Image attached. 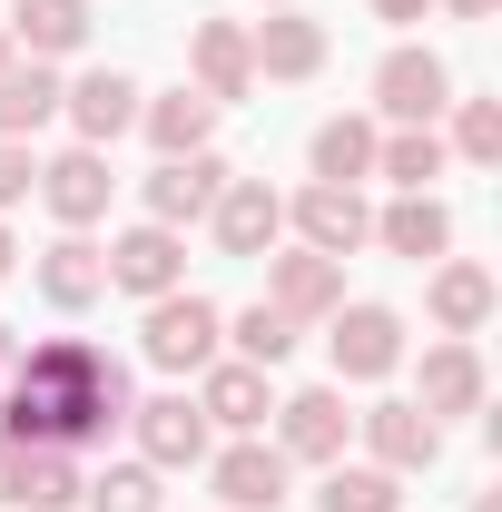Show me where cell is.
<instances>
[{
    "label": "cell",
    "mask_w": 502,
    "mask_h": 512,
    "mask_svg": "<svg viewBox=\"0 0 502 512\" xmlns=\"http://www.w3.org/2000/svg\"><path fill=\"white\" fill-rule=\"evenodd\" d=\"M128 434H138V463L148 473H197L207 463V414H197V394H148V404H128Z\"/></svg>",
    "instance_id": "7"
},
{
    "label": "cell",
    "mask_w": 502,
    "mask_h": 512,
    "mask_svg": "<svg viewBox=\"0 0 502 512\" xmlns=\"http://www.w3.org/2000/svg\"><path fill=\"white\" fill-rule=\"evenodd\" d=\"M0 345H10V325H0Z\"/></svg>",
    "instance_id": "41"
},
{
    "label": "cell",
    "mask_w": 502,
    "mask_h": 512,
    "mask_svg": "<svg viewBox=\"0 0 502 512\" xmlns=\"http://www.w3.org/2000/svg\"><path fill=\"white\" fill-rule=\"evenodd\" d=\"M266 10H286V0H266Z\"/></svg>",
    "instance_id": "42"
},
{
    "label": "cell",
    "mask_w": 502,
    "mask_h": 512,
    "mask_svg": "<svg viewBox=\"0 0 502 512\" xmlns=\"http://www.w3.org/2000/svg\"><path fill=\"white\" fill-rule=\"evenodd\" d=\"M473 512H502V493H473Z\"/></svg>",
    "instance_id": "39"
},
{
    "label": "cell",
    "mask_w": 502,
    "mask_h": 512,
    "mask_svg": "<svg viewBox=\"0 0 502 512\" xmlns=\"http://www.w3.org/2000/svg\"><path fill=\"white\" fill-rule=\"evenodd\" d=\"M207 493H217V512H286L296 503V463L266 434H227V444H207Z\"/></svg>",
    "instance_id": "3"
},
{
    "label": "cell",
    "mask_w": 502,
    "mask_h": 512,
    "mask_svg": "<svg viewBox=\"0 0 502 512\" xmlns=\"http://www.w3.org/2000/svg\"><path fill=\"white\" fill-rule=\"evenodd\" d=\"M10 60H20V50H10V20H0V69H10Z\"/></svg>",
    "instance_id": "38"
},
{
    "label": "cell",
    "mask_w": 502,
    "mask_h": 512,
    "mask_svg": "<svg viewBox=\"0 0 502 512\" xmlns=\"http://www.w3.org/2000/svg\"><path fill=\"white\" fill-rule=\"evenodd\" d=\"M60 119V69L50 60H10L0 69V138H30V128Z\"/></svg>",
    "instance_id": "28"
},
{
    "label": "cell",
    "mask_w": 502,
    "mask_h": 512,
    "mask_svg": "<svg viewBox=\"0 0 502 512\" xmlns=\"http://www.w3.org/2000/svg\"><path fill=\"white\" fill-rule=\"evenodd\" d=\"M0 375H10V345H0Z\"/></svg>",
    "instance_id": "40"
},
{
    "label": "cell",
    "mask_w": 502,
    "mask_h": 512,
    "mask_svg": "<svg viewBox=\"0 0 502 512\" xmlns=\"http://www.w3.org/2000/svg\"><path fill=\"white\" fill-rule=\"evenodd\" d=\"M227 178H237V168H227L217 148H188V158H158V168H148V217L188 237V227H207V207L227 197Z\"/></svg>",
    "instance_id": "11"
},
{
    "label": "cell",
    "mask_w": 502,
    "mask_h": 512,
    "mask_svg": "<svg viewBox=\"0 0 502 512\" xmlns=\"http://www.w3.org/2000/svg\"><path fill=\"white\" fill-rule=\"evenodd\" d=\"M355 444V414H345V384H306L276 404V453L286 463H345Z\"/></svg>",
    "instance_id": "9"
},
{
    "label": "cell",
    "mask_w": 502,
    "mask_h": 512,
    "mask_svg": "<svg viewBox=\"0 0 502 512\" xmlns=\"http://www.w3.org/2000/svg\"><path fill=\"white\" fill-rule=\"evenodd\" d=\"M256 266H266V306L296 316V325H325L335 306H345V266L315 256V247H266Z\"/></svg>",
    "instance_id": "10"
},
{
    "label": "cell",
    "mask_w": 502,
    "mask_h": 512,
    "mask_svg": "<svg viewBox=\"0 0 502 512\" xmlns=\"http://www.w3.org/2000/svg\"><path fill=\"white\" fill-rule=\"evenodd\" d=\"M40 296H50L60 316H79V306L109 296V256L89 247V227H60V237L40 247Z\"/></svg>",
    "instance_id": "21"
},
{
    "label": "cell",
    "mask_w": 502,
    "mask_h": 512,
    "mask_svg": "<svg viewBox=\"0 0 502 512\" xmlns=\"http://www.w3.org/2000/svg\"><path fill=\"white\" fill-rule=\"evenodd\" d=\"M128 365L119 355H99V345H79V335H50V345H30V355H10V375H0V434L10 444H60V453H89L109 444L128 424Z\"/></svg>",
    "instance_id": "1"
},
{
    "label": "cell",
    "mask_w": 502,
    "mask_h": 512,
    "mask_svg": "<svg viewBox=\"0 0 502 512\" xmlns=\"http://www.w3.org/2000/svg\"><path fill=\"white\" fill-rule=\"evenodd\" d=\"M10 266H20V237H10V217H0V276H10Z\"/></svg>",
    "instance_id": "37"
},
{
    "label": "cell",
    "mask_w": 502,
    "mask_h": 512,
    "mask_svg": "<svg viewBox=\"0 0 502 512\" xmlns=\"http://www.w3.org/2000/svg\"><path fill=\"white\" fill-rule=\"evenodd\" d=\"M375 109H384V128H434L443 109H453V69L434 60V50H384L375 60Z\"/></svg>",
    "instance_id": "6"
},
{
    "label": "cell",
    "mask_w": 502,
    "mask_h": 512,
    "mask_svg": "<svg viewBox=\"0 0 502 512\" xmlns=\"http://www.w3.org/2000/svg\"><path fill=\"white\" fill-rule=\"evenodd\" d=\"M138 79L128 69H79V79H60V119L79 128V148H119L128 128H138Z\"/></svg>",
    "instance_id": "14"
},
{
    "label": "cell",
    "mask_w": 502,
    "mask_h": 512,
    "mask_svg": "<svg viewBox=\"0 0 502 512\" xmlns=\"http://www.w3.org/2000/svg\"><path fill=\"white\" fill-rule=\"evenodd\" d=\"M79 493H89L79 453H60V444H20V473H10V512H69Z\"/></svg>",
    "instance_id": "25"
},
{
    "label": "cell",
    "mask_w": 502,
    "mask_h": 512,
    "mask_svg": "<svg viewBox=\"0 0 502 512\" xmlns=\"http://www.w3.org/2000/svg\"><path fill=\"white\" fill-rule=\"evenodd\" d=\"M30 188H40V158H30V138H0V217H10Z\"/></svg>",
    "instance_id": "33"
},
{
    "label": "cell",
    "mask_w": 502,
    "mask_h": 512,
    "mask_svg": "<svg viewBox=\"0 0 502 512\" xmlns=\"http://www.w3.org/2000/svg\"><path fill=\"white\" fill-rule=\"evenodd\" d=\"M79 40H89V0H10V50L60 69Z\"/></svg>",
    "instance_id": "26"
},
{
    "label": "cell",
    "mask_w": 502,
    "mask_h": 512,
    "mask_svg": "<svg viewBox=\"0 0 502 512\" xmlns=\"http://www.w3.org/2000/svg\"><path fill=\"white\" fill-rule=\"evenodd\" d=\"M89 512H158L168 493H158V473L148 463H109V473H89V493H79Z\"/></svg>",
    "instance_id": "32"
},
{
    "label": "cell",
    "mask_w": 502,
    "mask_h": 512,
    "mask_svg": "<svg viewBox=\"0 0 502 512\" xmlns=\"http://www.w3.org/2000/svg\"><path fill=\"white\" fill-rule=\"evenodd\" d=\"M493 266H473V256H434V286H424V306H434L443 335H483L493 325Z\"/></svg>",
    "instance_id": "22"
},
{
    "label": "cell",
    "mask_w": 502,
    "mask_h": 512,
    "mask_svg": "<svg viewBox=\"0 0 502 512\" xmlns=\"http://www.w3.org/2000/svg\"><path fill=\"white\" fill-rule=\"evenodd\" d=\"M138 355H148L158 375H207V365L227 355V316H217L197 286H168V296H148V316H138Z\"/></svg>",
    "instance_id": "2"
},
{
    "label": "cell",
    "mask_w": 502,
    "mask_h": 512,
    "mask_svg": "<svg viewBox=\"0 0 502 512\" xmlns=\"http://www.w3.org/2000/svg\"><path fill=\"white\" fill-rule=\"evenodd\" d=\"M325 355H335V384H384L404 365V316L375 306V296H355V306L325 316Z\"/></svg>",
    "instance_id": "4"
},
{
    "label": "cell",
    "mask_w": 502,
    "mask_h": 512,
    "mask_svg": "<svg viewBox=\"0 0 502 512\" xmlns=\"http://www.w3.org/2000/svg\"><path fill=\"white\" fill-rule=\"evenodd\" d=\"M315 512H404V473H384V463H325Z\"/></svg>",
    "instance_id": "29"
},
{
    "label": "cell",
    "mask_w": 502,
    "mask_h": 512,
    "mask_svg": "<svg viewBox=\"0 0 502 512\" xmlns=\"http://www.w3.org/2000/svg\"><path fill=\"white\" fill-rule=\"evenodd\" d=\"M375 247L384 256H414V266H434V256H453V207H443L434 188L424 197H394L375 217Z\"/></svg>",
    "instance_id": "24"
},
{
    "label": "cell",
    "mask_w": 502,
    "mask_h": 512,
    "mask_svg": "<svg viewBox=\"0 0 502 512\" xmlns=\"http://www.w3.org/2000/svg\"><path fill=\"white\" fill-rule=\"evenodd\" d=\"M375 119H355V109H335V119L306 138V178H325V188H365L375 178Z\"/></svg>",
    "instance_id": "23"
},
{
    "label": "cell",
    "mask_w": 502,
    "mask_h": 512,
    "mask_svg": "<svg viewBox=\"0 0 502 512\" xmlns=\"http://www.w3.org/2000/svg\"><path fill=\"white\" fill-rule=\"evenodd\" d=\"M463 168H502V99H453V138H443Z\"/></svg>",
    "instance_id": "31"
},
{
    "label": "cell",
    "mask_w": 502,
    "mask_h": 512,
    "mask_svg": "<svg viewBox=\"0 0 502 512\" xmlns=\"http://www.w3.org/2000/svg\"><path fill=\"white\" fill-rule=\"evenodd\" d=\"M10 473H20V444L0 434V503H10Z\"/></svg>",
    "instance_id": "36"
},
{
    "label": "cell",
    "mask_w": 502,
    "mask_h": 512,
    "mask_svg": "<svg viewBox=\"0 0 502 512\" xmlns=\"http://www.w3.org/2000/svg\"><path fill=\"white\" fill-rule=\"evenodd\" d=\"M296 335H306L296 316H276V306H247V316H227V355H237V365H266V375H276V365L296 355Z\"/></svg>",
    "instance_id": "30"
},
{
    "label": "cell",
    "mask_w": 502,
    "mask_h": 512,
    "mask_svg": "<svg viewBox=\"0 0 502 512\" xmlns=\"http://www.w3.org/2000/svg\"><path fill=\"white\" fill-rule=\"evenodd\" d=\"M443 168H453V148H443V128H384L375 138V178L394 197H424L443 178Z\"/></svg>",
    "instance_id": "27"
},
{
    "label": "cell",
    "mask_w": 502,
    "mask_h": 512,
    "mask_svg": "<svg viewBox=\"0 0 502 512\" xmlns=\"http://www.w3.org/2000/svg\"><path fill=\"white\" fill-rule=\"evenodd\" d=\"M188 89H207L217 109L256 89V60H247V20H197V30H188Z\"/></svg>",
    "instance_id": "18"
},
{
    "label": "cell",
    "mask_w": 502,
    "mask_h": 512,
    "mask_svg": "<svg viewBox=\"0 0 502 512\" xmlns=\"http://www.w3.org/2000/svg\"><path fill=\"white\" fill-rule=\"evenodd\" d=\"M207 227H217L227 256H266L276 237H286V197L266 188V178H227V197L207 207Z\"/></svg>",
    "instance_id": "19"
},
{
    "label": "cell",
    "mask_w": 502,
    "mask_h": 512,
    "mask_svg": "<svg viewBox=\"0 0 502 512\" xmlns=\"http://www.w3.org/2000/svg\"><path fill=\"white\" fill-rule=\"evenodd\" d=\"M424 10H434V0H375V20H394V30H414Z\"/></svg>",
    "instance_id": "34"
},
{
    "label": "cell",
    "mask_w": 502,
    "mask_h": 512,
    "mask_svg": "<svg viewBox=\"0 0 502 512\" xmlns=\"http://www.w3.org/2000/svg\"><path fill=\"white\" fill-rule=\"evenodd\" d=\"M483 394H493V375H483V355H473V335H443V345H424V384H414V404L424 414H483Z\"/></svg>",
    "instance_id": "17"
},
{
    "label": "cell",
    "mask_w": 502,
    "mask_h": 512,
    "mask_svg": "<svg viewBox=\"0 0 502 512\" xmlns=\"http://www.w3.org/2000/svg\"><path fill=\"white\" fill-rule=\"evenodd\" d=\"M355 434H365V463H384V473H434V463H443V424L414 404V394L365 404V414H355Z\"/></svg>",
    "instance_id": "13"
},
{
    "label": "cell",
    "mask_w": 502,
    "mask_h": 512,
    "mask_svg": "<svg viewBox=\"0 0 502 512\" xmlns=\"http://www.w3.org/2000/svg\"><path fill=\"white\" fill-rule=\"evenodd\" d=\"M434 10H453V20H493L502 0H434Z\"/></svg>",
    "instance_id": "35"
},
{
    "label": "cell",
    "mask_w": 502,
    "mask_h": 512,
    "mask_svg": "<svg viewBox=\"0 0 502 512\" xmlns=\"http://www.w3.org/2000/svg\"><path fill=\"white\" fill-rule=\"evenodd\" d=\"M197 414H207V434H266V414H276V384H266V365L217 355V365L197 375Z\"/></svg>",
    "instance_id": "15"
},
{
    "label": "cell",
    "mask_w": 502,
    "mask_h": 512,
    "mask_svg": "<svg viewBox=\"0 0 502 512\" xmlns=\"http://www.w3.org/2000/svg\"><path fill=\"white\" fill-rule=\"evenodd\" d=\"M217 119H227V109H217L207 89H188V79H178V89H158V99H138V128H148V148H158V158L217 148Z\"/></svg>",
    "instance_id": "20"
},
{
    "label": "cell",
    "mask_w": 502,
    "mask_h": 512,
    "mask_svg": "<svg viewBox=\"0 0 502 512\" xmlns=\"http://www.w3.org/2000/svg\"><path fill=\"white\" fill-rule=\"evenodd\" d=\"M30 197H40L60 227H99L109 197H119V168H109V148H60V158H40V188Z\"/></svg>",
    "instance_id": "12"
},
{
    "label": "cell",
    "mask_w": 502,
    "mask_h": 512,
    "mask_svg": "<svg viewBox=\"0 0 502 512\" xmlns=\"http://www.w3.org/2000/svg\"><path fill=\"white\" fill-rule=\"evenodd\" d=\"M286 227H296V247L315 256H345L355 247H375V207H365V188H325V178H306V188L286 197Z\"/></svg>",
    "instance_id": "5"
},
{
    "label": "cell",
    "mask_w": 502,
    "mask_h": 512,
    "mask_svg": "<svg viewBox=\"0 0 502 512\" xmlns=\"http://www.w3.org/2000/svg\"><path fill=\"white\" fill-rule=\"evenodd\" d=\"M99 256H109V286L138 296V306H148V296H168V286H188V237H178V227H158V217L119 227Z\"/></svg>",
    "instance_id": "8"
},
{
    "label": "cell",
    "mask_w": 502,
    "mask_h": 512,
    "mask_svg": "<svg viewBox=\"0 0 502 512\" xmlns=\"http://www.w3.org/2000/svg\"><path fill=\"white\" fill-rule=\"evenodd\" d=\"M247 60H256V79H315V69H325V20L296 10V0L266 10V20L247 30Z\"/></svg>",
    "instance_id": "16"
}]
</instances>
